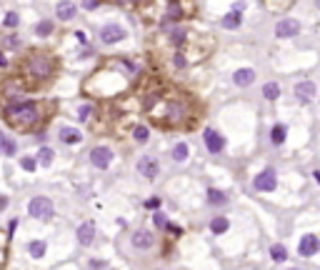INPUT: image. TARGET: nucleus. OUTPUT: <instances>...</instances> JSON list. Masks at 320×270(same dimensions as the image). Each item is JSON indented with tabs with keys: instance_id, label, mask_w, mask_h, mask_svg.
Returning a JSON list of instances; mask_svg holds the SVG:
<instances>
[{
	"instance_id": "obj_30",
	"label": "nucleus",
	"mask_w": 320,
	"mask_h": 270,
	"mask_svg": "<svg viewBox=\"0 0 320 270\" xmlns=\"http://www.w3.org/2000/svg\"><path fill=\"white\" fill-rule=\"evenodd\" d=\"M185 35H188V28H175V30H170V40H173L175 45H180V43L185 40Z\"/></svg>"
},
{
	"instance_id": "obj_7",
	"label": "nucleus",
	"mask_w": 320,
	"mask_h": 270,
	"mask_svg": "<svg viewBox=\"0 0 320 270\" xmlns=\"http://www.w3.org/2000/svg\"><path fill=\"white\" fill-rule=\"evenodd\" d=\"M253 185H255V190H260V193H270V190H275V185H278V180H275V170H273V168L263 170L260 175L253 180Z\"/></svg>"
},
{
	"instance_id": "obj_4",
	"label": "nucleus",
	"mask_w": 320,
	"mask_h": 270,
	"mask_svg": "<svg viewBox=\"0 0 320 270\" xmlns=\"http://www.w3.org/2000/svg\"><path fill=\"white\" fill-rule=\"evenodd\" d=\"M28 213H30V218L48 220V218L53 215V203H50V198H45V195H38V198H33V200L28 203Z\"/></svg>"
},
{
	"instance_id": "obj_44",
	"label": "nucleus",
	"mask_w": 320,
	"mask_h": 270,
	"mask_svg": "<svg viewBox=\"0 0 320 270\" xmlns=\"http://www.w3.org/2000/svg\"><path fill=\"white\" fill-rule=\"evenodd\" d=\"M313 178L318 180V185H320V170H315V173H313Z\"/></svg>"
},
{
	"instance_id": "obj_12",
	"label": "nucleus",
	"mask_w": 320,
	"mask_h": 270,
	"mask_svg": "<svg viewBox=\"0 0 320 270\" xmlns=\"http://www.w3.org/2000/svg\"><path fill=\"white\" fill-rule=\"evenodd\" d=\"M295 98H300L303 103L313 100V98H315V83H313V80H300V83L295 85Z\"/></svg>"
},
{
	"instance_id": "obj_39",
	"label": "nucleus",
	"mask_w": 320,
	"mask_h": 270,
	"mask_svg": "<svg viewBox=\"0 0 320 270\" xmlns=\"http://www.w3.org/2000/svg\"><path fill=\"white\" fill-rule=\"evenodd\" d=\"M83 8H85V10H95V8H98V3H90V0H88V3H83Z\"/></svg>"
},
{
	"instance_id": "obj_22",
	"label": "nucleus",
	"mask_w": 320,
	"mask_h": 270,
	"mask_svg": "<svg viewBox=\"0 0 320 270\" xmlns=\"http://www.w3.org/2000/svg\"><path fill=\"white\" fill-rule=\"evenodd\" d=\"M278 95H280V85L278 83H265L263 85V98L265 100H275Z\"/></svg>"
},
{
	"instance_id": "obj_35",
	"label": "nucleus",
	"mask_w": 320,
	"mask_h": 270,
	"mask_svg": "<svg viewBox=\"0 0 320 270\" xmlns=\"http://www.w3.org/2000/svg\"><path fill=\"white\" fill-rule=\"evenodd\" d=\"M155 225H158V228H168V220H165L163 213H155Z\"/></svg>"
},
{
	"instance_id": "obj_40",
	"label": "nucleus",
	"mask_w": 320,
	"mask_h": 270,
	"mask_svg": "<svg viewBox=\"0 0 320 270\" xmlns=\"http://www.w3.org/2000/svg\"><path fill=\"white\" fill-rule=\"evenodd\" d=\"M15 228H18V220H10V225H8V233L13 235V230H15Z\"/></svg>"
},
{
	"instance_id": "obj_29",
	"label": "nucleus",
	"mask_w": 320,
	"mask_h": 270,
	"mask_svg": "<svg viewBox=\"0 0 320 270\" xmlns=\"http://www.w3.org/2000/svg\"><path fill=\"white\" fill-rule=\"evenodd\" d=\"M148 135H150V133H148L146 125H135V130H133V138H135L138 143H146Z\"/></svg>"
},
{
	"instance_id": "obj_31",
	"label": "nucleus",
	"mask_w": 320,
	"mask_h": 270,
	"mask_svg": "<svg viewBox=\"0 0 320 270\" xmlns=\"http://www.w3.org/2000/svg\"><path fill=\"white\" fill-rule=\"evenodd\" d=\"M78 115H80V123H88V120L93 118V115H95V110H93V108H90V105H83V108H80V110H78Z\"/></svg>"
},
{
	"instance_id": "obj_34",
	"label": "nucleus",
	"mask_w": 320,
	"mask_h": 270,
	"mask_svg": "<svg viewBox=\"0 0 320 270\" xmlns=\"http://www.w3.org/2000/svg\"><path fill=\"white\" fill-rule=\"evenodd\" d=\"M3 25H5V28H15V25H18V15H15V13H8L5 20H3Z\"/></svg>"
},
{
	"instance_id": "obj_42",
	"label": "nucleus",
	"mask_w": 320,
	"mask_h": 270,
	"mask_svg": "<svg viewBox=\"0 0 320 270\" xmlns=\"http://www.w3.org/2000/svg\"><path fill=\"white\" fill-rule=\"evenodd\" d=\"M5 205H8V198H3V195H0V210H5Z\"/></svg>"
},
{
	"instance_id": "obj_36",
	"label": "nucleus",
	"mask_w": 320,
	"mask_h": 270,
	"mask_svg": "<svg viewBox=\"0 0 320 270\" xmlns=\"http://www.w3.org/2000/svg\"><path fill=\"white\" fill-rule=\"evenodd\" d=\"M173 63H175V68H185V65H188V60L183 58L180 53H175V55H173Z\"/></svg>"
},
{
	"instance_id": "obj_38",
	"label": "nucleus",
	"mask_w": 320,
	"mask_h": 270,
	"mask_svg": "<svg viewBox=\"0 0 320 270\" xmlns=\"http://www.w3.org/2000/svg\"><path fill=\"white\" fill-rule=\"evenodd\" d=\"M160 205V198H150V200H146V208H150V210H155Z\"/></svg>"
},
{
	"instance_id": "obj_11",
	"label": "nucleus",
	"mask_w": 320,
	"mask_h": 270,
	"mask_svg": "<svg viewBox=\"0 0 320 270\" xmlns=\"http://www.w3.org/2000/svg\"><path fill=\"white\" fill-rule=\"evenodd\" d=\"M320 248V240L315 235H303L300 238V245H298V250H300V255L303 258H310V255H315Z\"/></svg>"
},
{
	"instance_id": "obj_26",
	"label": "nucleus",
	"mask_w": 320,
	"mask_h": 270,
	"mask_svg": "<svg viewBox=\"0 0 320 270\" xmlns=\"http://www.w3.org/2000/svg\"><path fill=\"white\" fill-rule=\"evenodd\" d=\"M35 33H38L40 38H48V35L53 33V23H50V20H40V23L35 25Z\"/></svg>"
},
{
	"instance_id": "obj_9",
	"label": "nucleus",
	"mask_w": 320,
	"mask_h": 270,
	"mask_svg": "<svg viewBox=\"0 0 320 270\" xmlns=\"http://www.w3.org/2000/svg\"><path fill=\"white\" fill-rule=\"evenodd\" d=\"M298 33H300V23L295 18H285V20H280L275 25V35L278 38H295Z\"/></svg>"
},
{
	"instance_id": "obj_19",
	"label": "nucleus",
	"mask_w": 320,
	"mask_h": 270,
	"mask_svg": "<svg viewBox=\"0 0 320 270\" xmlns=\"http://www.w3.org/2000/svg\"><path fill=\"white\" fill-rule=\"evenodd\" d=\"M45 243L43 240H30L28 243V253H30V258H43L45 255Z\"/></svg>"
},
{
	"instance_id": "obj_3",
	"label": "nucleus",
	"mask_w": 320,
	"mask_h": 270,
	"mask_svg": "<svg viewBox=\"0 0 320 270\" xmlns=\"http://www.w3.org/2000/svg\"><path fill=\"white\" fill-rule=\"evenodd\" d=\"M190 115V108H188V103H183V100H168V105H165V118L170 125H180V123H185Z\"/></svg>"
},
{
	"instance_id": "obj_13",
	"label": "nucleus",
	"mask_w": 320,
	"mask_h": 270,
	"mask_svg": "<svg viewBox=\"0 0 320 270\" xmlns=\"http://www.w3.org/2000/svg\"><path fill=\"white\" fill-rule=\"evenodd\" d=\"M253 80H255V70H250V68H240L233 73V83L238 88H248V85H253Z\"/></svg>"
},
{
	"instance_id": "obj_2",
	"label": "nucleus",
	"mask_w": 320,
	"mask_h": 270,
	"mask_svg": "<svg viewBox=\"0 0 320 270\" xmlns=\"http://www.w3.org/2000/svg\"><path fill=\"white\" fill-rule=\"evenodd\" d=\"M25 70H28L33 78L45 80V78H50V73H53V58H50V55H35V58H30L28 63H25Z\"/></svg>"
},
{
	"instance_id": "obj_21",
	"label": "nucleus",
	"mask_w": 320,
	"mask_h": 270,
	"mask_svg": "<svg viewBox=\"0 0 320 270\" xmlns=\"http://www.w3.org/2000/svg\"><path fill=\"white\" fill-rule=\"evenodd\" d=\"M270 258H273L275 263H283V260L288 258V250H285V245H280V243L270 245Z\"/></svg>"
},
{
	"instance_id": "obj_8",
	"label": "nucleus",
	"mask_w": 320,
	"mask_h": 270,
	"mask_svg": "<svg viewBox=\"0 0 320 270\" xmlns=\"http://www.w3.org/2000/svg\"><path fill=\"white\" fill-rule=\"evenodd\" d=\"M125 35H128L125 28L118 25V23H108V25H103V30H100V40H103V43H120Z\"/></svg>"
},
{
	"instance_id": "obj_24",
	"label": "nucleus",
	"mask_w": 320,
	"mask_h": 270,
	"mask_svg": "<svg viewBox=\"0 0 320 270\" xmlns=\"http://www.w3.org/2000/svg\"><path fill=\"white\" fill-rule=\"evenodd\" d=\"M188 153H190V150H188V145H185V143H178V145L173 148V160H175V163H183V160H188Z\"/></svg>"
},
{
	"instance_id": "obj_18",
	"label": "nucleus",
	"mask_w": 320,
	"mask_h": 270,
	"mask_svg": "<svg viewBox=\"0 0 320 270\" xmlns=\"http://www.w3.org/2000/svg\"><path fill=\"white\" fill-rule=\"evenodd\" d=\"M208 203H210V205H225V203H228V195H225L223 190L210 188V190H208Z\"/></svg>"
},
{
	"instance_id": "obj_37",
	"label": "nucleus",
	"mask_w": 320,
	"mask_h": 270,
	"mask_svg": "<svg viewBox=\"0 0 320 270\" xmlns=\"http://www.w3.org/2000/svg\"><path fill=\"white\" fill-rule=\"evenodd\" d=\"M5 45H8V48H18V45H20V40H18L15 35H10V38L5 40Z\"/></svg>"
},
{
	"instance_id": "obj_27",
	"label": "nucleus",
	"mask_w": 320,
	"mask_h": 270,
	"mask_svg": "<svg viewBox=\"0 0 320 270\" xmlns=\"http://www.w3.org/2000/svg\"><path fill=\"white\" fill-rule=\"evenodd\" d=\"M38 158H40V163H43V165H50V163H53V158H55V153H53V148H40Z\"/></svg>"
},
{
	"instance_id": "obj_16",
	"label": "nucleus",
	"mask_w": 320,
	"mask_h": 270,
	"mask_svg": "<svg viewBox=\"0 0 320 270\" xmlns=\"http://www.w3.org/2000/svg\"><path fill=\"white\" fill-rule=\"evenodd\" d=\"M75 10H78V5L70 3V0H63V3L55 5V15H58L60 20H70V18L75 15Z\"/></svg>"
},
{
	"instance_id": "obj_41",
	"label": "nucleus",
	"mask_w": 320,
	"mask_h": 270,
	"mask_svg": "<svg viewBox=\"0 0 320 270\" xmlns=\"http://www.w3.org/2000/svg\"><path fill=\"white\" fill-rule=\"evenodd\" d=\"M8 65V58H5V53H0V68H5Z\"/></svg>"
},
{
	"instance_id": "obj_28",
	"label": "nucleus",
	"mask_w": 320,
	"mask_h": 270,
	"mask_svg": "<svg viewBox=\"0 0 320 270\" xmlns=\"http://www.w3.org/2000/svg\"><path fill=\"white\" fill-rule=\"evenodd\" d=\"M180 15H183V5L180 3H170L168 5V18L170 20H180Z\"/></svg>"
},
{
	"instance_id": "obj_32",
	"label": "nucleus",
	"mask_w": 320,
	"mask_h": 270,
	"mask_svg": "<svg viewBox=\"0 0 320 270\" xmlns=\"http://www.w3.org/2000/svg\"><path fill=\"white\" fill-rule=\"evenodd\" d=\"M15 150H18V143H15V140H10V138H5L3 153H5V155H15Z\"/></svg>"
},
{
	"instance_id": "obj_1",
	"label": "nucleus",
	"mask_w": 320,
	"mask_h": 270,
	"mask_svg": "<svg viewBox=\"0 0 320 270\" xmlns=\"http://www.w3.org/2000/svg\"><path fill=\"white\" fill-rule=\"evenodd\" d=\"M5 123H8L10 128H15V130H33V128H38V123H40V110H38V105H33V103L10 105V108L5 110Z\"/></svg>"
},
{
	"instance_id": "obj_10",
	"label": "nucleus",
	"mask_w": 320,
	"mask_h": 270,
	"mask_svg": "<svg viewBox=\"0 0 320 270\" xmlns=\"http://www.w3.org/2000/svg\"><path fill=\"white\" fill-rule=\"evenodd\" d=\"M138 173H140L143 178L153 180V178H158L160 165H158V160H155V158H140V160H138Z\"/></svg>"
},
{
	"instance_id": "obj_20",
	"label": "nucleus",
	"mask_w": 320,
	"mask_h": 270,
	"mask_svg": "<svg viewBox=\"0 0 320 270\" xmlns=\"http://www.w3.org/2000/svg\"><path fill=\"white\" fill-rule=\"evenodd\" d=\"M228 228H230L228 218H213V223H210V230H213L215 235H223V233H225Z\"/></svg>"
},
{
	"instance_id": "obj_17",
	"label": "nucleus",
	"mask_w": 320,
	"mask_h": 270,
	"mask_svg": "<svg viewBox=\"0 0 320 270\" xmlns=\"http://www.w3.org/2000/svg\"><path fill=\"white\" fill-rule=\"evenodd\" d=\"M58 135H60V140H63V143H73V145L83 140L80 130H75V128H60V133H58Z\"/></svg>"
},
{
	"instance_id": "obj_25",
	"label": "nucleus",
	"mask_w": 320,
	"mask_h": 270,
	"mask_svg": "<svg viewBox=\"0 0 320 270\" xmlns=\"http://www.w3.org/2000/svg\"><path fill=\"white\" fill-rule=\"evenodd\" d=\"M270 140H273L275 145H280V143L285 140V125H275V128L270 130Z\"/></svg>"
},
{
	"instance_id": "obj_14",
	"label": "nucleus",
	"mask_w": 320,
	"mask_h": 270,
	"mask_svg": "<svg viewBox=\"0 0 320 270\" xmlns=\"http://www.w3.org/2000/svg\"><path fill=\"white\" fill-rule=\"evenodd\" d=\"M133 248H138V250H150V245H153V235H150V230H135L133 233Z\"/></svg>"
},
{
	"instance_id": "obj_15",
	"label": "nucleus",
	"mask_w": 320,
	"mask_h": 270,
	"mask_svg": "<svg viewBox=\"0 0 320 270\" xmlns=\"http://www.w3.org/2000/svg\"><path fill=\"white\" fill-rule=\"evenodd\" d=\"M78 243L80 245H90L93 243V238H95V225H93V220H85L80 228H78Z\"/></svg>"
},
{
	"instance_id": "obj_43",
	"label": "nucleus",
	"mask_w": 320,
	"mask_h": 270,
	"mask_svg": "<svg viewBox=\"0 0 320 270\" xmlns=\"http://www.w3.org/2000/svg\"><path fill=\"white\" fill-rule=\"evenodd\" d=\"M3 145H5V135L0 133V150H3Z\"/></svg>"
},
{
	"instance_id": "obj_5",
	"label": "nucleus",
	"mask_w": 320,
	"mask_h": 270,
	"mask_svg": "<svg viewBox=\"0 0 320 270\" xmlns=\"http://www.w3.org/2000/svg\"><path fill=\"white\" fill-rule=\"evenodd\" d=\"M90 163L98 168V170H105V168H110V163H113V150L105 148V145H98V148L90 150Z\"/></svg>"
},
{
	"instance_id": "obj_6",
	"label": "nucleus",
	"mask_w": 320,
	"mask_h": 270,
	"mask_svg": "<svg viewBox=\"0 0 320 270\" xmlns=\"http://www.w3.org/2000/svg\"><path fill=\"white\" fill-rule=\"evenodd\" d=\"M203 143H205V148L210 150L213 155H218V153H223V150H225V138H223L218 130H210V128L203 133Z\"/></svg>"
},
{
	"instance_id": "obj_23",
	"label": "nucleus",
	"mask_w": 320,
	"mask_h": 270,
	"mask_svg": "<svg viewBox=\"0 0 320 270\" xmlns=\"http://www.w3.org/2000/svg\"><path fill=\"white\" fill-rule=\"evenodd\" d=\"M220 25L228 30H235L238 25H240V13H230V15H225L223 20H220Z\"/></svg>"
},
{
	"instance_id": "obj_33",
	"label": "nucleus",
	"mask_w": 320,
	"mask_h": 270,
	"mask_svg": "<svg viewBox=\"0 0 320 270\" xmlns=\"http://www.w3.org/2000/svg\"><path fill=\"white\" fill-rule=\"evenodd\" d=\"M20 165H23V170H30V173H33V170L38 168V160H35V158H23Z\"/></svg>"
}]
</instances>
